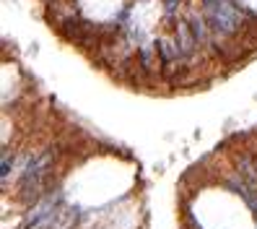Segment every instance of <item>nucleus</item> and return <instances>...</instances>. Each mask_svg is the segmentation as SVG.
Masks as SVG:
<instances>
[{"label": "nucleus", "mask_w": 257, "mask_h": 229, "mask_svg": "<svg viewBox=\"0 0 257 229\" xmlns=\"http://www.w3.org/2000/svg\"><path fill=\"white\" fill-rule=\"evenodd\" d=\"M164 8H166V16H172V13L179 8V0H164Z\"/></svg>", "instance_id": "nucleus-4"}, {"label": "nucleus", "mask_w": 257, "mask_h": 229, "mask_svg": "<svg viewBox=\"0 0 257 229\" xmlns=\"http://www.w3.org/2000/svg\"><path fill=\"white\" fill-rule=\"evenodd\" d=\"M174 39L179 44V52H182V60L185 63H190V60L195 57V52H198V39H195L192 29H190V21H177V29H174Z\"/></svg>", "instance_id": "nucleus-1"}, {"label": "nucleus", "mask_w": 257, "mask_h": 229, "mask_svg": "<svg viewBox=\"0 0 257 229\" xmlns=\"http://www.w3.org/2000/svg\"><path fill=\"white\" fill-rule=\"evenodd\" d=\"M13 170V154H8V151H3V170H0V177H3V185L8 182V175Z\"/></svg>", "instance_id": "nucleus-3"}, {"label": "nucleus", "mask_w": 257, "mask_h": 229, "mask_svg": "<svg viewBox=\"0 0 257 229\" xmlns=\"http://www.w3.org/2000/svg\"><path fill=\"white\" fill-rule=\"evenodd\" d=\"M156 50H159V57H161V63H164L166 68L174 65V63H185V60H182V52H179L177 39H166V37H161V39L156 42Z\"/></svg>", "instance_id": "nucleus-2"}]
</instances>
